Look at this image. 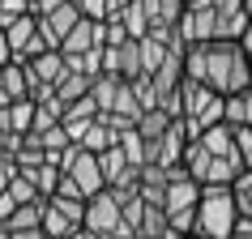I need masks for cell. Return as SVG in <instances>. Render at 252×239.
I'll list each match as a JSON object with an SVG mask.
<instances>
[{
  "label": "cell",
  "mask_w": 252,
  "mask_h": 239,
  "mask_svg": "<svg viewBox=\"0 0 252 239\" xmlns=\"http://www.w3.org/2000/svg\"><path fill=\"white\" fill-rule=\"evenodd\" d=\"M180 167L201 188H231L239 179V171H244V158H239V146H235V128L231 124H214L201 137H192L184 146Z\"/></svg>",
  "instance_id": "cell-1"
},
{
  "label": "cell",
  "mask_w": 252,
  "mask_h": 239,
  "mask_svg": "<svg viewBox=\"0 0 252 239\" xmlns=\"http://www.w3.org/2000/svg\"><path fill=\"white\" fill-rule=\"evenodd\" d=\"M184 77L210 86L214 94H231L252 86V68L239 43H188L184 47Z\"/></svg>",
  "instance_id": "cell-2"
},
{
  "label": "cell",
  "mask_w": 252,
  "mask_h": 239,
  "mask_svg": "<svg viewBox=\"0 0 252 239\" xmlns=\"http://www.w3.org/2000/svg\"><path fill=\"white\" fill-rule=\"evenodd\" d=\"M248 30L244 0H188L175 34L184 43H239Z\"/></svg>",
  "instance_id": "cell-3"
},
{
  "label": "cell",
  "mask_w": 252,
  "mask_h": 239,
  "mask_svg": "<svg viewBox=\"0 0 252 239\" xmlns=\"http://www.w3.org/2000/svg\"><path fill=\"white\" fill-rule=\"evenodd\" d=\"M222 111H226V98H222V94H214L210 86L184 77L180 94H175V120L184 124L188 141L201 137L205 128H214V124H222Z\"/></svg>",
  "instance_id": "cell-4"
},
{
  "label": "cell",
  "mask_w": 252,
  "mask_h": 239,
  "mask_svg": "<svg viewBox=\"0 0 252 239\" xmlns=\"http://www.w3.org/2000/svg\"><path fill=\"white\" fill-rule=\"evenodd\" d=\"M239 222L235 192L231 188H201L197 218H192V239H231Z\"/></svg>",
  "instance_id": "cell-5"
},
{
  "label": "cell",
  "mask_w": 252,
  "mask_h": 239,
  "mask_svg": "<svg viewBox=\"0 0 252 239\" xmlns=\"http://www.w3.org/2000/svg\"><path fill=\"white\" fill-rule=\"evenodd\" d=\"M197 201H201V184L184 171V167H171V171H167V188H162V218H167V231L192 235Z\"/></svg>",
  "instance_id": "cell-6"
},
{
  "label": "cell",
  "mask_w": 252,
  "mask_h": 239,
  "mask_svg": "<svg viewBox=\"0 0 252 239\" xmlns=\"http://www.w3.org/2000/svg\"><path fill=\"white\" fill-rule=\"evenodd\" d=\"M103 171H98V154H90V149L81 146H68L64 154H60V188L56 192H64V197H81L90 201L103 192Z\"/></svg>",
  "instance_id": "cell-7"
},
{
  "label": "cell",
  "mask_w": 252,
  "mask_h": 239,
  "mask_svg": "<svg viewBox=\"0 0 252 239\" xmlns=\"http://www.w3.org/2000/svg\"><path fill=\"white\" fill-rule=\"evenodd\" d=\"M86 231L98 235V239H124V235H128V226H124V209H120L116 192H107V188H103L98 197L86 201Z\"/></svg>",
  "instance_id": "cell-8"
},
{
  "label": "cell",
  "mask_w": 252,
  "mask_h": 239,
  "mask_svg": "<svg viewBox=\"0 0 252 239\" xmlns=\"http://www.w3.org/2000/svg\"><path fill=\"white\" fill-rule=\"evenodd\" d=\"M22 64H26L30 98H34V103L52 98V90L60 86V77L68 73V64H64V56H60V52H43V56H34V60H22Z\"/></svg>",
  "instance_id": "cell-9"
},
{
  "label": "cell",
  "mask_w": 252,
  "mask_h": 239,
  "mask_svg": "<svg viewBox=\"0 0 252 239\" xmlns=\"http://www.w3.org/2000/svg\"><path fill=\"white\" fill-rule=\"evenodd\" d=\"M4 39H9V52H13V60H34V56H43V52H56L52 43L43 39L39 22H34L30 13H22L17 22H9V26H4Z\"/></svg>",
  "instance_id": "cell-10"
},
{
  "label": "cell",
  "mask_w": 252,
  "mask_h": 239,
  "mask_svg": "<svg viewBox=\"0 0 252 239\" xmlns=\"http://www.w3.org/2000/svg\"><path fill=\"white\" fill-rule=\"evenodd\" d=\"M103 73L124 77V81L141 77V43H137V39H124V43L103 47Z\"/></svg>",
  "instance_id": "cell-11"
},
{
  "label": "cell",
  "mask_w": 252,
  "mask_h": 239,
  "mask_svg": "<svg viewBox=\"0 0 252 239\" xmlns=\"http://www.w3.org/2000/svg\"><path fill=\"white\" fill-rule=\"evenodd\" d=\"M184 4L188 0H141V9H146V17H150V34L162 39V43H171L180 17H184Z\"/></svg>",
  "instance_id": "cell-12"
},
{
  "label": "cell",
  "mask_w": 252,
  "mask_h": 239,
  "mask_svg": "<svg viewBox=\"0 0 252 239\" xmlns=\"http://www.w3.org/2000/svg\"><path fill=\"white\" fill-rule=\"evenodd\" d=\"M90 81L94 77H86V73H64L60 77V86L52 90V103L64 111V107H73V103H81L86 94H90Z\"/></svg>",
  "instance_id": "cell-13"
},
{
  "label": "cell",
  "mask_w": 252,
  "mask_h": 239,
  "mask_svg": "<svg viewBox=\"0 0 252 239\" xmlns=\"http://www.w3.org/2000/svg\"><path fill=\"white\" fill-rule=\"evenodd\" d=\"M43 205H47L43 197L30 201V205H17V209L4 218V231H9V235H17V231H43Z\"/></svg>",
  "instance_id": "cell-14"
},
{
  "label": "cell",
  "mask_w": 252,
  "mask_h": 239,
  "mask_svg": "<svg viewBox=\"0 0 252 239\" xmlns=\"http://www.w3.org/2000/svg\"><path fill=\"white\" fill-rule=\"evenodd\" d=\"M0 90L9 94V98H30V77H26V64L22 60H9V64H0Z\"/></svg>",
  "instance_id": "cell-15"
},
{
  "label": "cell",
  "mask_w": 252,
  "mask_h": 239,
  "mask_svg": "<svg viewBox=\"0 0 252 239\" xmlns=\"http://www.w3.org/2000/svg\"><path fill=\"white\" fill-rule=\"evenodd\" d=\"M222 124H231V128H252V86H248V90H239V94H231V98H226Z\"/></svg>",
  "instance_id": "cell-16"
},
{
  "label": "cell",
  "mask_w": 252,
  "mask_h": 239,
  "mask_svg": "<svg viewBox=\"0 0 252 239\" xmlns=\"http://www.w3.org/2000/svg\"><path fill=\"white\" fill-rule=\"evenodd\" d=\"M120 26H124V34L128 39H146L150 34V17H146V9H141V0H133L128 9H120Z\"/></svg>",
  "instance_id": "cell-17"
},
{
  "label": "cell",
  "mask_w": 252,
  "mask_h": 239,
  "mask_svg": "<svg viewBox=\"0 0 252 239\" xmlns=\"http://www.w3.org/2000/svg\"><path fill=\"white\" fill-rule=\"evenodd\" d=\"M231 192H235L239 218H252V171H239V179L231 184Z\"/></svg>",
  "instance_id": "cell-18"
},
{
  "label": "cell",
  "mask_w": 252,
  "mask_h": 239,
  "mask_svg": "<svg viewBox=\"0 0 252 239\" xmlns=\"http://www.w3.org/2000/svg\"><path fill=\"white\" fill-rule=\"evenodd\" d=\"M4 192L13 197V205H30V201H39V192H34V188H30L26 179H22V175H13V184L4 188Z\"/></svg>",
  "instance_id": "cell-19"
},
{
  "label": "cell",
  "mask_w": 252,
  "mask_h": 239,
  "mask_svg": "<svg viewBox=\"0 0 252 239\" xmlns=\"http://www.w3.org/2000/svg\"><path fill=\"white\" fill-rule=\"evenodd\" d=\"M73 4H77V13L90 17V22H103L107 17V0H73Z\"/></svg>",
  "instance_id": "cell-20"
},
{
  "label": "cell",
  "mask_w": 252,
  "mask_h": 239,
  "mask_svg": "<svg viewBox=\"0 0 252 239\" xmlns=\"http://www.w3.org/2000/svg\"><path fill=\"white\" fill-rule=\"evenodd\" d=\"M13 175H17V162H13V154H4V149H0V192H4V188L13 184Z\"/></svg>",
  "instance_id": "cell-21"
},
{
  "label": "cell",
  "mask_w": 252,
  "mask_h": 239,
  "mask_svg": "<svg viewBox=\"0 0 252 239\" xmlns=\"http://www.w3.org/2000/svg\"><path fill=\"white\" fill-rule=\"evenodd\" d=\"M231 239H252V218H239L235 231H231Z\"/></svg>",
  "instance_id": "cell-22"
},
{
  "label": "cell",
  "mask_w": 252,
  "mask_h": 239,
  "mask_svg": "<svg viewBox=\"0 0 252 239\" xmlns=\"http://www.w3.org/2000/svg\"><path fill=\"white\" fill-rule=\"evenodd\" d=\"M239 47H244V56H248V68H252V22H248V30L239 34Z\"/></svg>",
  "instance_id": "cell-23"
},
{
  "label": "cell",
  "mask_w": 252,
  "mask_h": 239,
  "mask_svg": "<svg viewBox=\"0 0 252 239\" xmlns=\"http://www.w3.org/2000/svg\"><path fill=\"white\" fill-rule=\"evenodd\" d=\"M13 60V52H9V39H4V30H0V64H9Z\"/></svg>",
  "instance_id": "cell-24"
},
{
  "label": "cell",
  "mask_w": 252,
  "mask_h": 239,
  "mask_svg": "<svg viewBox=\"0 0 252 239\" xmlns=\"http://www.w3.org/2000/svg\"><path fill=\"white\" fill-rule=\"evenodd\" d=\"M128 4H133V0H107V17L120 13V9H128Z\"/></svg>",
  "instance_id": "cell-25"
},
{
  "label": "cell",
  "mask_w": 252,
  "mask_h": 239,
  "mask_svg": "<svg viewBox=\"0 0 252 239\" xmlns=\"http://www.w3.org/2000/svg\"><path fill=\"white\" fill-rule=\"evenodd\" d=\"M68 239H98V235H90V231L81 226V231H73V235H68Z\"/></svg>",
  "instance_id": "cell-26"
},
{
  "label": "cell",
  "mask_w": 252,
  "mask_h": 239,
  "mask_svg": "<svg viewBox=\"0 0 252 239\" xmlns=\"http://www.w3.org/2000/svg\"><path fill=\"white\" fill-rule=\"evenodd\" d=\"M244 9H248V22H252V0H244Z\"/></svg>",
  "instance_id": "cell-27"
},
{
  "label": "cell",
  "mask_w": 252,
  "mask_h": 239,
  "mask_svg": "<svg viewBox=\"0 0 252 239\" xmlns=\"http://www.w3.org/2000/svg\"><path fill=\"white\" fill-rule=\"evenodd\" d=\"M124 239H133V235H124Z\"/></svg>",
  "instance_id": "cell-28"
},
{
  "label": "cell",
  "mask_w": 252,
  "mask_h": 239,
  "mask_svg": "<svg viewBox=\"0 0 252 239\" xmlns=\"http://www.w3.org/2000/svg\"><path fill=\"white\" fill-rule=\"evenodd\" d=\"M188 239H192V235H188Z\"/></svg>",
  "instance_id": "cell-29"
}]
</instances>
